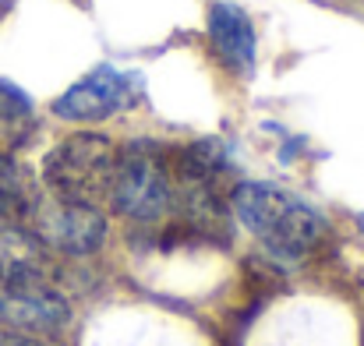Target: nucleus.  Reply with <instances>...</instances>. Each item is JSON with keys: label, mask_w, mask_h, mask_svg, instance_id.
<instances>
[{"label": "nucleus", "mask_w": 364, "mask_h": 346, "mask_svg": "<svg viewBox=\"0 0 364 346\" xmlns=\"http://www.w3.org/2000/svg\"><path fill=\"white\" fill-rule=\"evenodd\" d=\"M32 117V99L7 78H0V120L4 124H14V120H25Z\"/></svg>", "instance_id": "10"}, {"label": "nucleus", "mask_w": 364, "mask_h": 346, "mask_svg": "<svg viewBox=\"0 0 364 346\" xmlns=\"http://www.w3.org/2000/svg\"><path fill=\"white\" fill-rule=\"evenodd\" d=\"M68 322H71V308L46 279L0 283V325L4 329L53 340L68 329Z\"/></svg>", "instance_id": "6"}, {"label": "nucleus", "mask_w": 364, "mask_h": 346, "mask_svg": "<svg viewBox=\"0 0 364 346\" xmlns=\"http://www.w3.org/2000/svg\"><path fill=\"white\" fill-rule=\"evenodd\" d=\"M209 39H213V50L220 53V60L237 71L247 75L255 67V25L251 18L244 14L237 4H213L209 11Z\"/></svg>", "instance_id": "7"}, {"label": "nucleus", "mask_w": 364, "mask_h": 346, "mask_svg": "<svg viewBox=\"0 0 364 346\" xmlns=\"http://www.w3.org/2000/svg\"><path fill=\"white\" fill-rule=\"evenodd\" d=\"M138 89H141L138 75H127V71L103 64V67L89 71L85 78H78L68 92H60L53 99V114L71 124H96V120H107V117L121 114L124 107H131L138 99Z\"/></svg>", "instance_id": "5"}, {"label": "nucleus", "mask_w": 364, "mask_h": 346, "mask_svg": "<svg viewBox=\"0 0 364 346\" xmlns=\"http://www.w3.org/2000/svg\"><path fill=\"white\" fill-rule=\"evenodd\" d=\"M230 209L244 223V230L255 233L272 254L290 258V261L311 254L329 233V223L318 209L262 180L237 184L230 191Z\"/></svg>", "instance_id": "1"}, {"label": "nucleus", "mask_w": 364, "mask_h": 346, "mask_svg": "<svg viewBox=\"0 0 364 346\" xmlns=\"http://www.w3.org/2000/svg\"><path fill=\"white\" fill-rule=\"evenodd\" d=\"M0 346H53L43 336H25V333H14V329H4L0 325Z\"/></svg>", "instance_id": "11"}, {"label": "nucleus", "mask_w": 364, "mask_h": 346, "mask_svg": "<svg viewBox=\"0 0 364 346\" xmlns=\"http://www.w3.org/2000/svg\"><path fill=\"white\" fill-rule=\"evenodd\" d=\"M124 220L156 223L173 205V170L152 141H134L117 152L114 184L107 198Z\"/></svg>", "instance_id": "3"}, {"label": "nucleus", "mask_w": 364, "mask_h": 346, "mask_svg": "<svg viewBox=\"0 0 364 346\" xmlns=\"http://www.w3.org/2000/svg\"><path fill=\"white\" fill-rule=\"evenodd\" d=\"M46 279V247L18 220H0V283Z\"/></svg>", "instance_id": "8"}, {"label": "nucleus", "mask_w": 364, "mask_h": 346, "mask_svg": "<svg viewBox=\"0 0 364 346\" xmlns=\"http://www.w3.org/2000/svg\"><path fill=\"white\" fill-rule=\"evenodd\" d=\"M114 166H117V145L107 134L78 131L46 156L43 177L53 198L100 209V202L110 198Z\"/></svg>", "instance_id": "2"}, {"label": "nucleus", "mask_w": 364, "mask_h": 346, "mask_svg": "<svg viewBox=\"0 0 364 346\" xmlns=\"http://www.w3.org/2000/svg\"><path fill=\"white\" fill-rule=\"evenodd\" d=\"M25 227L36 233V240L46 251H60L68 258H85L96 254L107 240V220L96 205H78L64 198H43L32 205Z\"/></svg>", "instance_id": "4"}, {"label": "nucleus", "mask_w": 364, "mask_h": 346, "mask_svg": "<svg viewBox=\"0 0 364 346\" xmlns=\"http://www.w3.org/2000/svg\"><path fill=\"white\" fill-rule=\"evenodd\" d=\"M36 202H39V188L28 166L14 156H0V220L25 223Z\"/></svg>", "instance_id": "9"}]
</instances>
